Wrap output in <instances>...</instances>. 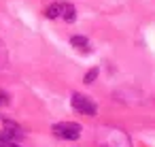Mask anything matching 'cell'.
Here are the masks:
<instances>
[{
  "label": "cell",
  "instance_id": "obj_1",
  "mask_svg": "<svg viewBox=\"0 0 155 147\" xmlns=\"http://www.w3.org/2000/svg\"><path fill=\"white\" fill-rule=\"evenodd\" d=\"M98 145L100 147H132L130 136L115 126H102L98 130Z\"/></svg>",
  "mask_w": 155,
  "mask_h": 147
},
{
  "label": "cell",
  "instance_id": "obj_2",
  "mask_svg": "<svg viewBox=\"0 0 155 147\" xmlns=\"http://www.w3.org/2000/svg\"><path fill=\"white\" fill-rule=\"evenodd\" d=\"M51 130H53L55 136L66 138V141H77V138L81 136V126L74 124V121H60V124H53Z\"/></svg>",
  "mask_w": 155,
  "mask_h": 147
},
{
  "label": "cell",
  "instance_id": "obj_3",
  "mask_svg": "<svg viewBox=\"0 0 155 147\" xmlns=\"http://www.w3.org/2000/svg\"><path fill=\"white\" fill-rule=\"evenodd\" d=\"M70 104H72V109H74V111H79V113H83V115H91V117H94V115L98 113L96 102H94L91 98L83 96V94H72Z\"/></svg>",
  "mask_w": 155,
  "mask_h": 147
},
{
  "label": "cell",
  "instance_id": "obj_4",
  "mask_svg": "<svg viewBox=\"0 0 155 147\" xmlns=\"http://www.w3.org/2000/svg\"><path fill=\"white\" fill-rule=\"evenodd\" d=\"M21 136H24V132L13 124H9L7 128H2V132H0V141H5V143H17Z\"/></svg>",
  "mask_w": 155,
  "mask_h": 147
},
{
  "label": "cell",
  "instance_id": "obj_5",
  "mask_svg": "<svg viewBox=\"0 0 155 147\" xmlns=\"http://www.w3.org/2000/svg\"><path fill=\"white\" fill-rule=\"evenodd\" d=\"M60 17H64V22L72 24V22L77 19V11H74V7L68 5V2H62V15H60Z\"/></svg>",
  "mask_w": 155,
  "mask_h": 147
},
{
  "label": "cell",
  "instance_id": "obj_6",
  "mask_svg": "<svg viewBox=\"0 0 155 147\" xmlns=\"http://www.w3.org/2000/svg\"><path fill=\"white\" fill-rule=\"evenodd\" d=\"M70 45L77 47V49H81V51H89V41L85 36H72L70 39Z\"/></svg>",
  "mask_w": 155,
  "mask_h": 147
},
{
  "label": "cell",
  "instance_id": "obj_7",
  "mask_svg": "<svg viewBox=\"0 0 155 147\" xmlns=\"http://www.w3.org/2000/svg\"><path fill=\"white\" fill-rule=\"evenodd\" d=\"M45 15H47L49 19H55V17H60V15H62V2H53L51 7H47Z\"/></svg>",
  "mask_w": 155,
  "mask_h": 147
},
{
  "label": "cell",
  "instance_id": "obj_8",
  "mask_svg": "<svg viewBox=\"0 0 155 147\" xmlns=\"http://www.w3.org/2000/svg\"><path fill=\"white\" fill-rule=\"evenodd\" d=\"M9 62V56H7V49H5V43L0 41V68H5Z\"/></svg>",
  "mask_w": 155,
  "mask_h": 147
},
{
  "label": "cell",
  "instance_id": "obj_9",
  "mask_svg": "<svg viewBox=\"0 0 155 147\" xmlns=\"http://www.w3.org/2000/svg\"><path fill=\"white\" fill-rule=\"evenodd\" d=\"M98 77V68H91L87 75H85V83H94V79Z\"/></svg>",
  "mask_w": 155,
  "mask_h": 147
},
{
  "label": "cell",
  "instance_id": "obj_10",
  "mask_svg": "<svg viewBox=\"0 0 155 147\" xmlns=\"http://www.w3.org/2000/svg\"><path fill=\"white\" fill-rule=\"evenodd\" d=\"M7 102H9V94L0 90V104H7Z\"/></svg>",
  "mask_w": 155,
  "mask_h": 147
},
{
  "label": "cell",
  "instance_id": "obj_11",
  "mask_svg": "<svg viewBox=\"0 0 155 147\" xmlns=\"http://www.w3.org/2000/svg\"><path fill=\"white\" fill-rule=\"evenodd\" d=\"M0 147H21L17 143H5V141H0Z\"/></svg>",
  "mask_w": 155,
  "mask_h": 147
}]
</instances>
